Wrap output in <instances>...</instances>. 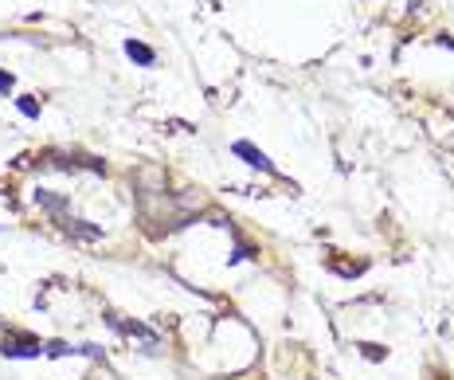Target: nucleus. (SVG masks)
<instances>
[{
	"label": "nucleus",
	"instance_id": "7",
	"mask_svg": "<svg viewBox=\"0 0 454 380\" xmlns=\"http://www.w3.org/2000/svg\"><path fill=\"white\" fill-rule=\"evenodd\" d=\"M364 357H372V361H380V357H384V349H380V345H364Z\"/></svg>",
	"mask_w": 454,
	"mask_h": 380
},
{
	"label": "nucleus",
	"instance_id": "4",
	"mask_svg": "<svg viewBox=\"0 0 454 380\" xmlns=\"http://www.w3.org/2000/svg\"><path fill=\"white\" fill-rule=\"evenodd\" d=\"M36 200H40L43 208H51V212H63V208H67V200H59V196H51V192H36Z\"/></svg>",
	"mask_w": 454,
	"mask_h": 380
},
{
	"label": "nucleus",
	"instance_id": "1",
	"mask_svg": "<svg viewBox=\"0 0 454 380\" xmlns=\"http://www.w3.org/2000/svg\"><path fill=\"white\" fill-rule=\"evenodd\" d=\"M231 153H235V157H243L247 165H255V169H262V173H275V161H270V157H266L262 150H255L251 141H235Z\"/></svg>",
	"mask_w": 454,
	"mask_h": 380
},
{
	"label": "nucleus",
	"instance_id": "5",
	"mask_svg": "<svg viewBox=\"0 0 454 380\" xmlns=\"http://www.w3.org/2000/svg\"><path fill=\"white\" fill-rule=\"evenodd\" d=\"M16 106H20V114H24V118H40V102H36V98H20Z\"/></svg>",
	"mask_w": 454,
	"mask_h": 380
},
{
	"label": "nucleus",
	"instance_id": "2",
	"mask_svg": "<svg viewBox=\"0 0 454 380\" xmlns=\"http://www.w3.org/2000/svg\"><path fill=\"white\" fill-rule=\"evenodd\" d=\"M125 55H129L134 63H141V67H153V63H157V51L141 40H125Z\"/></svg>",
	"mask_w": 454,
	"mask_h": 380
},
{
	"label": "nucleus",
	"instance_id": "6",
	"mask_svg": "<svg viewBox=\"0 0 454 380\" xmlns=\"http://www.w3.org/2000/svg\"><path fill=\"white\" fill-rule=\"evenodd\" d=\"M12 86H16V79H12V75H4V71H0V95H8Z\"/></svg>",
	"mask_w": 454,
	"mask_h": 380
},
{
	"label": "nucleus",
	"instance_id": "3",
	"mask_svg": "<svg viewBox=\"0 0 454 380\" xmlns=\"http://www.w3.org/2000/svg\"><path fill=\"white\" fill-rule=\"evenodd\" d=\"M67 231L83 235V239H98V235H102V228H90L86 219H67Z\"/></svg>",
	"mask_w": 454,
	"mask_h": 380
}]
</instances>
